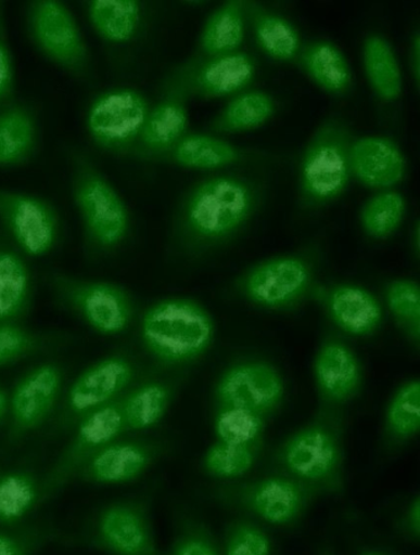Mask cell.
<instances>
[{"label": "cell", "instance_id": "obj_25", "mask_svg": "<svg viewBox=\"0 0 420 555\" xmlns=\"http://www.w3.org/2000/svg\"><path fill=\"white\" fill-rule=\"evenodd\" d=\"M301 68L316 86L333 96H345L354 85L353 69L344 53L327 40L310 41L301 49Z\"/></svg>", "mask_w": 420, "mask_h": 555}, {"label": "cell", "instance_id": "obj_14", "mask_svg": "<svg viewBox=\"0 0 420 555\" xmlns=\"http://www.w3.org/2000/svg\"><path fill=\"white\" fill-rule=\"evenodd\" d=\"M126 433L122 409V398L97 411L87 414L79 421L75 438L62 456L54 464L44 481L43 494L49 495L67 481L78 476V472L90 456Z\"/></svg>", "mask_w": 420, "mask_h": 555}, {"label": "cell", "instance_id": "obj_41", "mask_svg": "<svg viewBox=\"0 0 420 555\" xmlns=\"http://www.w3.org/2000/svg\"><path fill=\"white\" fill-rule=\"evenodd\" d=\"M15 88V66L8 35L5 3L0 0V107L14 102Z\"/></svg>", "mask_w": 420, "mask_h": 555}, {"label": "cell", "instance_id": "obj_5", "mask_svg": "<svg viewBox=\"0 0 420 555\" xmlns=\"http://www.w3.org/2000/svg\"><path fill=\"white\" fill-rule=\"evenodd\" d=\"M33 47L53 66L80 81L94 76V63L84 33L71 9L60 0H33L25 9Z\"/></svg>", "mask_w": 420, "mask_h": 555}, {"label": "cell", "instance_id": "obj_36", "mask_svg": "<svg viewBox=\"0 0 420 555\" xmlns=\"http://www.w3.org/2000/svg\"><path fill=\"white\" fill-rule=\"evenodd\" d=\"M264 429L266 416L242 408H220L215 417L217 440L227 443L258 446Z\"/></svg>", "mask_w": 420, "mask_h": 555}, {"label": "cell", "instance_id": "obj_30", "mask_svg": "<svg viewBox=\"0 0 420 555\" xmlns=\"http://www.w3.org/2000/svg\"><path fill=\"white\" fill-rule=\"evenodd\" d=\"M244 3L232 0L209 15L201 31L199 48L204 59L239 51L245 36Z\"/></svg>", "mask_w": 420, "mask_h": 555}, {"label": "cell", "instance_id": "obj_47", "mask_svg": "<svg viewBox=\"0 0 420 555\" xmlns=\"http://www.w3.org/2000/svg\"><path fill=\"white\" fill-rule=\"evenodd\" d=\"M361 555H389V554L382 553V552H368V553H364Z\"/></svg>", "mask_w": 420, "mask_h": 555}, {"label": "cell", "instance_id": "obj_16", "mask_svg": "<svg viewBox=\"0 0 420 555\" xmlns=\"http://www.w3.org/2000/svg\"><path fill=\"white\" fill-rule=\"evenodd\" d=\"M240 504L250 513L271 525L294 524L303 516L310 491L300 481L285 476H272L244 486Z\"/></svg>", "mask_w": 420, "mask_h": 555}, {"label": "cell", "instance_id": "obj_24", "mask_svg": "<svg viewBox=\"0 0 420 555\" xmlns=\"http://www.w3.org/2000/svg\"><path fill=\"white\" fill-rule=\"evenodd\" d=\"M85 12L99 38L113 47L135 41L143 26V7L137 0H88Z\"/></svg>", "mask_w": 420, "mask_h": 555}, {"label": "cell", "instance_id": "obj_40", "mask_svg": "<svg viewBox=\"0 0 420 555\" xmlns=\"http://www.w3.org/2000/svg\"><path fill=\"white\" fill-rule=\"evenodd\" d=\"M226 555H270L269 537L260 527L249 521H237L228 527Z\"/></svg>", "mask_w": 420, "mask_h": 555}, {"label": "cell", "instance_id": "obj_15", "mask_svg": "<svg viewBox=\"0 0 420 555\" xmlns=\"http://www.w3.org/2000/svg\"><path fill=\"white\" fill-rule=\"evenodd\" d=\"M65 375L58 363L46 362L34 367L17 382L11 396L13 436L38 429L56 406Z\"/></svg>", "mask_w": 420, "mask_h": 555}, {"label": "cell", "instance_id": "obj_27", "mask_svg": "<svg viewBox=\"0 0 420 555\" xmlns=\"http://www.w3.org/2000/svg\"><path fill=\"white\" fill-rule=\"evenodd\" d=\"M33 278L23 253L0 243V324L16 323L31 304Z\"/></svg>", "mask_w": 420, "mask_h": 555}, {"label": "cell", "instance_id": "obj_26", "mask_svg": "<svg viewBox=\"0 0 420 555\" xmlns=\"http://www.w3.org/2000/svg\"><path fill=\"white\" fill-rule=\"evenodd\" d=\"M250 158V152L215 135L188 132L161 162L188 169L214 170L234 166Z\"/></svg>", "mask_w": 420, "mask_h": 555}, {"label": "cell", "instance_id": "obj_45", "mask_svg": "<svg viewBox=\"0 0 420 555\" xmlns=\"http://www.w3.org/2000/svg\"><path fill=\"white\" fill-rule=\"evenodd\" d=\"M407 524L410 532H412L416 537L420 533V500L417 498L415 503L409 508Z\"/></svg>", "mask_w": 420, "mask_h": 555}, {"label": "cell", "instance_id": "obj_13", "mask_svg": "<svg viewBox=\"0 0 420 555\" xmlns=\"http://www.w3.org/2000/svg\"><path fill=\"white\" fill-rule=\"evenodd\" d=\"M284 396V378L264 361L236 363L218 379L215 389L220 408H242L263 416L276 411Z\"/></svg>", "mask_w": 420, "mask_h": 555}, {"label": "cell", "instance_id": "obj_38", "mask_svg": "<svg viewBox=\"0 0 420 555\" xmlns=\"http://www.w3.org/2000/svg\"><path fill=\"white\" fill-rule=\"evenodd\" d=\"M386 304L395 320L417 344L420 335V289L413 280L391 281L386 287Z\"/></svg>", "mask_w": 420, "mask_h": 555}, {"label": "cell", "instance_id": "obj_2", "mask_svg": "<svg viewBox=\"0 0 420 555\" xmlns=\"http://www.w3.org/2000/svg\"><path fill=\"white\" fill-rule=\"evenodd\" d=\"M68 158L71 194L84 225L87 249L97 255L111 254L130 234L129 207L88 154L71 149Z\"/></svg>", "mask_w": 420, "mask_h": 555}, {"label": "cell", "instance_id": "obj_1", "mask_svg": "<svg viewBox=\"0 0 420 555\" xmlns=\"http://www.w3.org/2000/svg\"><path fill=\"white\" fill-rule=\"evenodd\" d=\"M262 203L255 181L236 175L200 180L181 197L175 216V238L190 253L205 251L233 238Z\"/></svg>", "mask_w": 420, "mask_h": 555}, {"label": "cell", "instance_id": "obj_21", "mask_svg": "<svg viewBox=\"0 0 420 555\" xmlns=\"http://www.w3.org/2000/svg\"><path fill=\"white\" fill-rule=\"evenodd\" d=\"M314 372L319 393L327 402L342 404L359 392L362 382L360 361L344 343H324L316 354Z\"/></svg>", "mask_w": 420, "mask_h": 555}, {"label": "cell", "instance_id": "obj_18", "mask_svg": "<svg viewBox=\"0 0 420 555\" xmlns=\"http://www.w3.org/2000/svg\"><path fill=\"white\" fill-rule=\"evenodd\" d=\"M352 178L373 190H390L407 175V159L399 145L383 135L354 139L351 147Z\"/></svg>", "mask_w": 420, "mask_h": 555}, {"label": "cell", "instance_id": "obj_9", "mask_svg": "<svg viewBox=\"0 0 420 555\" xmlns=\"http://www.w3.org/2000/svg\"><path fill=\"white\" fill-rule=\"evenodd\" d=\"M0 224L24 255L41 258L56 247L61 222L48 199L0 188Z\"/></svg>", "mask_w": 420, "mask_h": 555}, {"label": "cell", "instance_id": "obj_12", "mask_svg": "<svg viewBox=\"0 0 420 555\" xmlns=\"http://www.w3.org/2000/svg\"><path fill=\"white\" fill-rule=\"evenodd\" d=\"M136 377L133 362L123 353L99 360L73 382L63 404L66 422L79 423L87 414L122 398Z\"/></svg>", "mask_w": 420, "mask_h": 555}, {"label": "cell", "instance_id": "obj_37", "mask_svg": "<svg viewBox=\"0 0 420 555\" xmlns=\"http://www.w3.org/2000/svg\"><path fill=\"white\" fill-rule=\"evenodd\" d=\"M257 460V446L232 444L222 441L209 446L204 456V468L209 476L220 479L241 478Z\"/></svg>", "mask_w": 420, "mask_h": 555}, {"label": "cell", "instance_id": "obj_33", "mask_svg": "<svg viewBox=\"0 0 420 555\" xmlns=\"http://www.w3.org/2000/svg\"><path fill=\"white\" fill-rule=\"evenodd\" d=\"M406 212L405 196L395 190H383L365 203L360 212V223L370 238L386 240L397 232Z\"/></svg>", "mask_w": 420, "mask_h": 555}, {"label": "cell", "instance_id": "obj_23", "mask_svg": "<svg viewBox=\"0 0 420 555\" xmlns=\"http://www.w3.org/2000/svg\"><path fill=\"white\" fill-rule=\"evenodd\" d=\"M326 308L334 324L354 336L371 335L382 322L378 298L358 285L332 287L326 297Z\"/></svg>", "mask_w": 420, "mask_h": 555}, {"label": "cell", "instance_id": "obj_34", "mask_svg": "<svg viewBox=\"0 0 420 555\" xmlns=\"http://www.w3.org/2000/svg\"><path fill=\"white\" fill-rule=\"evenodd\" d=\"M386 431L390 438L408 441L420 430V384L406 382L391 398L386 411Z\"/></svg>", "mask_w": 420, "mask_h": 555}, {"label": "cell", "instance_id": "obj_46", "mask_svg": "<svg viewBox=\"0 0 420 555\" xmlns=\"http://www.w3.org/2000/svg\"><path fill=\"white\" fill-rule=\"evenodd\" d=\"M9 409H11V396H9L5 388L0 386V423L3 422Z\"/></svg>", "mask_w": 420, "mask_h": 555}, {"label": "cell", "instance_id": "obj_11", "mask_svg": "<svg viewBox=\"0 0 420 555\" xmlns=\"http://www.w3.org/2000/svg\"><path fill=\"white\" fill-rule=\"evenodd\" d=\"M184 68L170 73L163 85L161 99L151 105L139 143L132 157L143 162H161L188 133L189 98Z\"/></svg>", "mask_w": 420, "mask_h": 555}, {"label": "cell", "instance_id": "obj_3", "mask_svg": "<svg viewBox=\"0 0 420 555\" xmlns=\"http://www.w3.org/2000/svg\"><path fill=\"white\" fill-rule=\"evenodd\" d=\"M215 338V323L203 306L188 298H166L142 317L141 339L154 359L181 365L203 357Z\"/></svg>", "mask_w": 420, "mask_h": 555}, {"label": "cell", "instance_id": "obj_4", "mask_svg": "<svg viewBox=\"0 0 420 555\" xmlns=\"http://www.w3.org/2000/svg\"><path fill=\"white\" fill-rule=\"evenodd\" d=\"M354 135L340 117H330L318 127L301 158L300 202L318 208L341 197L352 179L351 147Z\"/></svg>", "mask_w": 420, "mask_h": 555}, {"label": "cell", "instance_id": "obj_35", "mask_svg": "<svg viewBox=\"0 0 420 555\" xmlns=\"http://www.w3.org/2000/svg\"><path fill=\"white\" fill-rule=\"evenodd\" d=\"M39 494V486L29 473L15 470L0 475V522L20 521L38 502Z\"/></svg>", "mask_w": 420, "mask_h": 555}, {"label": "cell", "instance_id": "obj_39", "mask_svg": "<svg viewBox=\"0 0 420 555\" xmlns=\"http://www.w3.org/2000/svg\"><path fill=\"white\" fill-rule=\"evenodd\" d=\"M43 339L16 323L0 324V366L20 361L41 349Z\"/></svg>", "mask_w": 420, "mask_h": 555}, {"label": "cell", "instance_id": "obj_7", "mask_svg": "<svg viewBox=\"0 0 420 555\" xmlns=\"http://www.w3.org/2000/svg\"><path fill=\"white\" fill-rule=\"evenodd\" d=\"M51 284L61 301L99 334L114 336L129 330L135 306L122 286L63 274H53Z\"/></svg>", "mask_w": 420, "mask_h": 555}, {"label": "cell", "instance_id": "obj_44", "mask_svg": "<svg viewBox=\"0 0 420 555\" xmlns=\"http://www.w3.org/2000/svg\"><path fill=\"white\" fill-rule=\"evenodd\" d=\"M410 69L413 72L417 88H419L420 80V39L419 34H416L412 48H410Z\"/></svg>", "mask_w": 420, "mask_h": 555}, {"label": "cell", "instance_id": "obj_10", "mask_svg": "<svg viewBox=\"0 0 420 555\" xmlns=\"http://www.w3.org/2000/svg\"><path fill=\"white\" fill-rule=\"evenodd\" d=\"M314 270L295 255L264 260L245 272L240 281L243 296L255 306L278 311L294 307L313 288Z\"/></svg>", "mask_w": 420, "mask_h": 555}, {"label": "cell", "instance_id": "obj_17", "mask_svg": "<svg viewBox=\"0 0 420 555\" xmlns=\"http://www.w3.org/2000/svg\"><path fill=\"white\" fill-rule=\"evenodd\" d=\"M189 94L225 98L249 87L257 73V63L242 51L204 59L182 66Z\"/></svg>", "mask_w": 420, "mask_h": 555}, {"label": "cell", "instance_id": "obj_6", "mask_svg": "<svg viewBox=\"0 0 420 555\" xmlns=\"http://www.w3.org/2000/svg\"><path fill=\"white\" fill-rule=\"evenodd\" d=\"M151 103L139 89L113 87L99 93L88 107L86 129L97 149L131 158L141 138Z\"/></svg>", "mask_w": 420, "mask_h": 555}, {"label": "cell", "instance_id": "obj_42", "mask_svg": "<svg viewBox=\"0 0 420 555\" xmlns=\"http://www.w3.org/2000/svg\"><path fill=\"white\" fill-rule=\"evenodd\" d=\"M170 555H221L209 535L200 529H191L181 534Z\"/></svg>", "mask_w": 420, "mask_h": 555}, {"label": "cell", "instance_id": "obj_43", "mask_svg": "<svg viewBox=\"0 0 420 555\" xmlns=\"http://www.w3.org/2000/svg\"><path fill=\"white\" fill-rule=\"evenodd\" d=\"M0 555H27V551L15 537L0 533Z\"/></svg>", "mask_w": 420, "mask_h": 555}, {"label": "cell", "instance_id": "obj_31", "mask_svg": "<svg viewBox=\"0 0 420 555\" xmlns=\"http://www.w3.org/2000/svg\"><path fill=\"white\" fill-rule=\"evenodd\" d=\"M277 113L273 98L263 90H249L236 95L212 124L209 130L216 133H241L257 130Z\"/></svg>", "mask_w": 420, "mask_h": 555}, {"label": "cell", "instance_id": "obj_19", "mask_svg": "<svg viewBox=\"0 0 420 555\" xmlns=\"http://www.w3.org/2000/svg\"><path fill=\"white\" fill-rule=\"evenodd\" d=\"M154 459L155 450L151 443L117 439L90 456L78 476L91 483H127L141 477Z\"/></svg>", "mask_w": 420, "mask_h": 555}, {"label": "cell", "instance_id": "obj_28", "mask_svg": "<svg viewBox=\"0 0 420 555\" xmlns=\"http://www.w3.org/2000/svg\"><path fill=\"white\" fill-rule=\"evenodd\" d=\"M245 17L250 21L259 49L272 60L295 62L303 43L296 27L284 16L252 2H243Z\"/></svg>", "mask_w": 420, "mask_h": 555}, {"label": "cell", "instance_id": "obj_22", "mask_svg": "<svg viewBox=\"0 0 420 555\" xmlns=\"http://www.w3.org/2000/svg\"><path fill=\"white\" fill-rule=\"evenodd\" d=\"M39 150L40 125L34 107L16 100L0 107V168L23 167Z\"/></svg>", "mask_w": 420, "mask_h": 555}, {"label": "cell", "instance_id": "obj_20", "mask_svg": "<svg viewBox=\"0 0 420 555\" xmlns=\"http://www.w3.org/2000/svg\"><path fill=\"white\" fill-rule=\"evenodd\" d=\"M99 539L117 555H157L148 515L131 503H117L99 518Z\"/></svg>", "mask_w": 420, "mask_h": 555}, {"label": "cell", "instance_id": "obj_29", "mask_svg": "<svg viewBox=\"0 0 420 555\" xmlns=\"http://www.w3.org/2000/svg\"><path fill=\"white\" fill-rule=\"evenodd\" d=\"M362 62L373 93L382 102H396L404 92V79L390 41L381 35H369L364 41Z\"/></svg>", "mask_w": 420, "mask_h": 555}, {"label": "cell", "instance_id": "obj_32", "mask_svg": "<svg viewBox=\"0 0 420 555\" xmlns=\"http://www.w3.org/2000/svg\"><path fill=\"white\" fill-rule=\"evenodd\" d=\"M171 390L163 382L150 380L127 390L122 397L126 431L151 429L166 415Z\"/></svg>", "mask_w": 420, "mask_h": 555}, {"label": "cell", "instance_id": "obj_8", "mask_svg": "<svg viewBox=\"0 0 420 555\" xmlns=\"http://www.w3.org/2000/svg\"><path fill=\"white\" fill-rule=\"evenodd\" d=\"M282 466L307 489L340 486L343 452L332 427L316 423L303 427L282 444Z\"/></svg>", "mask_w": 420, "mask_h": 555}]
</instances>
